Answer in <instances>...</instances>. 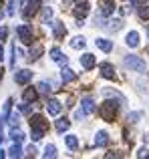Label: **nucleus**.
<instances>
[{
	"mask_svg": "<svg viewBox=\"0 0 149 159\" xmlns=\"http://www.w3.org/2000/svg\"><path fill=\"white\" fill-rule=\"evenodd\" d=\"M117 109H119V103L115 101H105L99 109V115H101L103 121H109V123H113L115 115H117Z\"/></svg>",
	"mask_w": 149,
	"mask_h": 159,
	"instance_id": "nucleus-1",
	"label": "nucleus"
},
{
	"mask_svg": "<svg viewBox=\"0 0 149 159\" xmlns=\"http://www.w3.org/2000/svg\"><path fill=\"white\" fill-rule=\"evenodd\" d=\"M123 62H125V66L131 69V70H137V73H143V70H145V61L135 57V54H127V57L123 58Z\"/></svg>",
	"mask_w": 149,
	"mask_h": 159,
	"instance_id": "nucleus-2",
	"label": "nucleus"
},
{
	"mask_svg": "<svg viewBox=\"0 0 149 159\" xmlns=\"http://www.w3.org/2000/svg\"><path fill=\"white\" fill-rule=\"evenodd\" d=\"M38 8H40V2L38 0H28L26 4H24V10H22V16L24 18H32V16L36 14V12H38Z\"/></svg>",
	"mask_w": 149,
	"mask_h": 159,
	"instance_id": "nucleus-3",
	"label": "nucleus"
},
{
	"mask_svg": "<svg viewBox=\"0 0 149 159\" xmlns=\"http://www.w3.org/2000/svg\"><path fill=\"white\" fill-rule=\"evenodd\" d=\"M16 32H18L20 40H22L24 44H32V30H30V26H26V24H20V26L16 28Z\"/></svg>",
	"mask_w": 149,
	"mask_h": 159,
	"instance_id": "nucleus-4",
	"label": "nucleus"
},
{
	"mask_svg": "<svg viewBox=\"0 0 149 159\" xmlns=\"http://www.w3.org/2000/svg\"><path fill=\"white\" fill-rule=\"evenodd\" d=\"M30 127L36 129V131H47V129H48V123L44 121L43 115H32L30 117Z\"/></svg>",
	"mask_w": 149,
	"mask_h": 159,
	"instance_id": "nucleus-5",
	"label": "nucleus"
},
{
	"mask_svg": "<svg viewBox=\"0 0 149 159\" xmlns=\"http://www.w3.org/2000/svg\"><path fill=\"white\" fill-rule=\"evenodd\" d=\"M73 14L77 16L79 20H83L87 14H89V2H85V0H81V2H77V6L73 8Z\"/></svg>",
	"mask_w": 149,
	"mask_h": 159,
	"instance_id": "nucleus-6",
	"label": "nucleus"
},
{
	"mask_svg": "<svg viewBox=\"0 0 149 159\" xmlns=\"http://www.w3.org/2000/svg\"><path fill=\"white\" fill-rule=\"evenodd\" d=\"M30 79H32V73L28 69H22V70H16L14 73V81L18 83V85H26Z\"/></svg>",
	"mask_w": 149,
	"mask_h": 159,
	"instance_id": "nucleus-7",
	"label": "nucleus"
},
{
	"mask_svg": "<svg viewBox=\"0 0 149 159\" xmlns=\"http://www.w3.org/2000/svg\"><path fill=\"white\" fill-rule=\"evenodd\" d=\"M81 111L85 113V117H87V115H91V113L95 111V101H93L91 97H85V99L81 101Z\"/></svg>",
	"mask_w": 149,
	"mask_h": 159,
	"instance_id": "nucleus-8",
	"label": "nucleus"
},
{
	"mask_svg": "<svg viewBox=\"0 0 149 159\" xmlns=\"http://www.w3.org/2000/svg\"><path fill=\"white\" fill-rule=\"evenodd\" d=\"M99 69H101V75L105 79H115V69H113V65H111V62H101V65H99Z\"/></svg>",
	"mask_w": 149,
	"mask_h": 159,
	"instance_id": "nucleus-9",
	"label": "nucleus"
},
{
	"mask_svg": "<svg viewBox=\"0 0 149 159\" xmlns=\"http://www.w3.org/2000/svg\"><path fill=\"white\" fill-rule=\"evenodd\" d=\"M43 52H44V48H43V44H32L30 47V51H28V58H30V61H36V58H40L43 57Z\"/></svg>",
	"mask_w": 149,
	"mask_h": 159,
	"instance_id": "nucleus-10",
	"label": "nucleus"
},
{
	"mask_svg": "<svg viewBox=\"0 0 149 159\" xmlns=\"http://www.w3.org/2000/svg\"><path fill=\"white\" fill-rule=\"evenodd\" d=\"M47 111H48V115H59V113L63 111V105H61L56 99H51V101L47 103Z\"/></svg>",
	"mask_w": 149,
	"mask_h": 159,
	"instance_id": "nucleus-11",
	"label": "nucleus"
},
{
	"mask_svg": "<svg viewBox=\"0 0 149 159\" xmlns=\"http://www.w3.org/2000/svg\"><path fill=\"white\" fill-rule=\"evenodd\" d=\"M95 62H97V61H95V57H93L91 52H85V54L81 57V65L85 66L87 70H91V69H93V66H95Z\"/></svg>",
	"mask_w": 149,
	"mask_h": 159,
	"instance_id": "nucleus-12",
	"label": "nucleus"
},
{
	"mask_svg": "<svg viewBox=\"0 0 149 159\" xmlns=\"http://www.w3.org/2000/svg\"><path fill=\"white\" fill-rule=\"evenodd\" d=\"M51 26H52V30H55V39H56V40H61L65 34H67V28H65V24H61V22H51Z\"/></svg>",
	"mask_w": 149,
	"mask_h": 159,
	"instance_id": "nucleus-13",
	"label": "nucleus"
},
{
	"mask_svg": "<svg viewBox=\"0 0 149 159\" xmlns=\"http://www.w3.org/2000/svg\"><path fill=\"white\" fill-rule=\"evenodd\" d=\"M113 12H115V2H113V0L101 2V14H103V16H111Z\"/></svg>",
	"mask_w": 149,
	"mask_h": 159,
	"instance_id": "nucleus-14",
	"label": "nucleus"
},
{
	"mask_svg": "<svg viewBox=\"0 0 149 159\" xmlns=\"http://www.w3.org/2000/svg\"><path fill=\"white\" fill-rule=\"evenodd\" d=\"M125 43H127V47H131V48H135V47H139V32H135V30H131L129 34H127V39H125Z\"/></svg>",
	"mask_w": 149,
	"mask_h": 159,
	"instance_id": "nucleus-15",
	"label": "nucleus"
},
{
	"mask_svg": "<svg viewBox=\"0 0 149 159\" xmlns=\"http://www.w3.org/2000/svg\"><path fill=\"white\" fill-rule=\"evenodd\" d=\"M95 44H97L103 52H111V51H113V43L107 40V39H97V40H95Z\"/></svg>",
	"mask_w": 149,
	"mask_h": 159,
	"instance_id": "nucleus-16",
	"label": "nucleus"
},
{
	"mask_svg": "<svg viewBox=\"0 0 149 159\" xmlns=\"http://www.w3.org/2000/svg\"><path fill=\"white\" fill-rule=\"evenodd\" d=\"M107 143H109V135H107L105 131H99L97 137H95V145H97V147H105Z\"/></svg>",
	"mask_w": 149,
	"mask_h": 159,
	"instance_id": "nucleus-17",
	"label": "nucleus"
},
{
	"mask_svg": "<svg viewBox=\"0 0 149 159\" xmlns=\"http://www.w3.org/2000/svg\"><path fill=\"white\" fill-rule=\"evenodd\" d=\"M61 79H63V83H71V81H74V79H77V75H74L71 69L63 66V70H61Z\"/></svg>",
	"mask_w": 149,
	"mask_h": 159,
	"instance_id": "nucleus-18",
	"label": "nucleus"
},
{
	"mask_svg": "<svg viewBox=\"0 0 149 159\" xmlns=\"http://www.w3.org/2000/svg\"><path fill=\"white\" fill-rule=\"evenodd\" d=\"M22 97H24V101H26V103H34V101H36V97H38V93H36V89L28 87V89L24 91V95H22Z\"/></svg>",
	"mask_w": 149,
	"mask_h": 159,
	"instance_id": "nucleus-19",
	"label": "nucleus"
},
{
	"mask_svg": "<svg viewBox=\"0 0 149 159\" xmlns=\"http://www.w3.org/2000/svg\"><path fill=\"white\" fill-rule=\"evenodd\" d=\"M51 57L55 62H61V65H67V57H63V52L59 51V48H52L51 51Z\"/></svg>",
	"mask_w": 149,
	"mask_h": 159,
	"instance_id": "nucleus-20",
	"label": "nucleus"
},
{
	"mask_svg": "<svg viewBox=\"0 0 149 159\" xmlns=\"http://www.w3.org/2000/svg\"><path fill=\"white\" fill-rule=\"evenodd\" d=\"M8 157H14V159H18V157H22V149H20V143H14L10 149H8V153H6Z\"/></svg>",
	"mask_w": 149,
	"mask_h": 159,
	"instance_id": "nucleus-21",
	"label": "nucleus"
},
{
	"mask_svg": "<svg viewBox=\"0 0 149 159\" xmlns=\"http://www.w3.org/2000/svg\"><path fill=\"white\" fill-rule=\"evenodd\" d=\"M69 127H71V121H69L67 117H65V119H59V121H56V131H59V133H65Z\"/></svg>",
	"mask_w": 149,
	"mask_h": 159,
	"instance_id": "nucleus-22",
	"label": "nucleus"
},
{
	"mask_svg": "<svg viewBox=\"0 0 149 159\" xmlns=\"http://www.w3.org/2000/svg\"><path fill=\"white\" fill-rule=\"evenodd\" d=\"M103 95L105 97H115L119 103H125V97H123L121 93H117V91H111V89H103Z\"/></svg>",
	"mask_w": 149,
	"mask_h": 159,
	"instance_id": "nucleus-23",
	"label": "nucleus"
},
{
	"mask_svg": "<svg viewBox=\"0 0 149 159\" xmlns=\"http://www.w3.org/2000/svg\"><path fill=\"white\" fill-rule=\"evenodd\" d=\"M137 14L141 20H149V4H141V6L137 8Z\"/></svg>",
	"mask_w": 149,
	"mask_h": 159,
	"instance_id": "nucleus-24",
	"label": "nucleus"
},
{
	"mask_svg": "<svg viewBox=\"0 0 149 159\" xmlns=\"http://www.w3.org/2000/svg\"><path fill=\"white\" fill-rule=\"evenodd\" d=\"M10 137H12V141H14V143H22V141H24V135L18 131V127H12Z\"/></svg>",
	"mask_w": 149,
	"mask_h": 159,
	"instance_id": "nucleus-25",
	"label": "nucleus"
},
{
	"mask_svg": "<svg viewBox=\"0 0 149 159\" xmlns=\"http://www.w3.org/2000/svg\"><path fill=\"white\" fill-rule=\"evenodd\" d=\"M43 157H47V159H55V157H56V147H55V145H47V147H44Z\"/></svg>",
	"mask_w": 149,
	"mask_h": 159,
	"instance_id": "nucleus-26",
	"label": "nucleus"
},
{
	"mask_svg": "<svg viewBox=\"0 0 149 159\" xmlns=\"http://www.w3.org/2000/svg\"><path fill=\"white\" fill-rule=\"evenodd\" d=\"M65 141H67V147H69V149H77V147H79L77 135H67V137H65Z\"/></svg>",
	"mask_w": 149,
	"mask_h": 159,
	"instance_id": "nucleus-27",
	"label": "nucleus"
},
{
	"mask_svg": "<svg viewBox=\"0 0 149 159\" xmlns=\"http://www.w3.org/2000/svg\"><path fill=\"white\" fill-rule=\"evenodd\" d=\"M85 39H83V36H74V39L71 40V47L73 48H85Z\"/></svg>",
	"mask_w": 149,
	"mask_h": 159,
	"instance_id": "nucleus-28",
	"label": "nucleus"
},
{
	"mask_svg": "<svg viewBox=\"0 0 149 159\" xmlns=\"http://www.w3.org/2000/svg\"><path fill=\"white\" fill-rule=\"evenodd\" d=\"M40 18H43V22H48V20L52 18V8H51V6L43 8V12H40Z\"/></svg>",
	"mask_w": 149,
	"mask_h": 159,
	"instance_id": "nucleus-29",
	"label": "nucleus"
},
{
	"mask_svg": "<svg viewBox=\"0 0 149 159\" xmlns=\"http://www.w3.org/2000/svg\"><path fill=\"white\" fill-rule=\"evenodd\" d=\"M8 121H10V127H18L20 115H18V113H12V111H10V115H8Z\"/></svg>",
	"mask_w": 149,
	"mask_h": 159,
	"instance_id": "nucleus-30",
	"label": "nucleus"
},
{
	"mask_svg": "<svg viewBox=\"0 0 149 159\" xmlns=\"http://www.w3.org/2000/svg\"><path fill=\"white\" fill-rule=\"evenodd\" d=\"M36 89H38V91H40V93H47V95H48V93H51V91H52V89H51V85H48V83H47V81H43V83H38V87H36Z\"/></svg>",
	"mask_w": 149,
	"mask_h": 159,
	"instance_id": "nucleus-31",
	"label": "nucleus"
},
{
	"mask_svg": "<svg viewBox=\"0 0 149 159\" xmlns=\"http://www.w3.org/2000/svg\"><path fill=\"white\" fill-rule=\"evenodd\" d=\"M121 26H123L121 20H111V22H109V30H119Z\"/></svg>",
	"mask_w": 149,
	"mask_h": 159,
	"instance_id": "nucleus-32",
	"label": "nucleus"
},
{
	"mask_svg": "<svg viewBox=\"0 0 149 159\" xmlns=\"http://www.w3.org/2000/svg\"><path fill=\"white\" fill-rule=\"evenodd\" d=\"M139 119H141V113H129L127 115V121H131V123H137Z\"/></svg>",
	"mask_w": 149,
	"mask_h": 159,
	"instance_id": "nucleus-33",
	"label": "nucleus"
},
{
	"mask_svg": "<svg viewBox=\"0 0 149 159\" xmlns=\"http://www.w3.org/2000/svg\"><path fill=\"white\" fill-rule=\"evenodd\" d=\"M44 137V131H36V129H32V139L34 141H40Z\"/></svg>",
	"mask_w": 149,
	"mask_h": 159,
	"instance_id": "nucleus-34",
	"label": "nucleus"
},
{
	"mask_svg": "<svg viewBox=\"0 0 149 159\" xmlns=\"http://www.w3.org/2000/svg\"><path fill=\"white\" fill-rule=\"evenodd\" d=\"M137 157H139V159H143V157H149V151H147L145 147H143V149H139V151H137Z\"/></svg>",
	"mask_w": 149,
	"mask_h": 159,
	"instance_id": "nucleus-35",
	"label": "nucleus"
},
{
	"mask_svg": "<svg viewBox=\"0 0 149 159\" xmlns=\"http://www.w3.org/2000/svg\"><path fill=\"white\" fill-rule=\"evenodd\" d=\"M14 14V0H8V16Z\"/></svg>",
	"mask_w": 149,
	"mask_h": 159,
	"instance_id": "nucleus-36",
	"label": "nucleus"
},
{
	"mask_svg": "<svg viewBox=\"0 0 149 159\" xmlns=\"http://www.w3.org/2000/svg\"><path fill=\"white\" fill-rule=\"evenodd\" d=\"M6 34H8V30H6V26H0V43H2L4 39H6Z\"/></svg>",
	"mask_w": 149,
	"mask_h": 159,
	"instance_id": "nucleus-37",
	"label": "nucleus"
},
{
	"mask_svg": "<svg viewBox=\"0 0 149 159\" xmlns=\"http://www.w3.org/2000/svg\"><path fill=\"white\" fill-rule=\"evenodd\" d=\"M20 113H30V105L24 101V105H20Z\"/></svg>",
	"mask_w": 149,
	"mask_h": 159,
	"instance_id": "nucleus-38",
	"label": "nucleus"
},
{
	"mask_svg": "<svg viewBox=\"0 0 149 159\" xmlns=\"http://www.w3.org/2000/svg\"><path fill=\"white\" fill-rule=\"evenodd\" d=\"M26 155H30V157H34V155H36V147H32V145H30V147H28V149H26Z\"/></svg>",
	"mask_w": 149,
	"mask_h": 159,
	"instance_id": "nucleus-39",
	"label": "nucleus"
},
{
	"mask_svg": "<svg viewBox=\"0 0 149 159\" xmlns=\"http://www.w3.org/2000/svg\"><path fill=\"white\" fill-rule=\"evenodd\" d=\"M141 2H143V0H131V4H133V6H141Z\"/></svg>",
	"mask_w": 149,
	"mask_h": 159,
	"instance_id": "nucleus-40",
	"label": "nucleus"
},
{
	"mask_svg": "<svg viewBox=\"0 0 149 159\" xmlns=\"http://www.w3.org/2000/svg\"><path fill=\"white\" fill-rule=\"evenodd\" d=\"M4 58V48H2V44H0V61Z\"/></svg>",
	"mask_w": 149,
	"mask_h": 159,
	"instance_id": "nucleus-41",
	"label": "nucleus"
},
{
	"mask_svg": "<svg viewBox=\"0 0 149 159\" xmlns=\"http://www.w3.org/2000/svg\"><path fill=\"white\" fill-rule=\"evenodd\" d=\"M145 143H149V133H147V135H145Z\"/></svg>",
	"mask_w": 149,
	"mask_h": 159,
	"instance_id": "nucleus-42",
	"label": "nucleus"
},
{
	"mask_svg": "<svg viewBox=\"0 0 149 159\" xmlns=\"http://www.w3.org/2000/svg\"><path fill=\"white\" fill-rule=\"evenodd\" d=\"M147 36H149V26H147Z\"/></svg>",
	"mask_w": 149,
	"mask_h": 159,
	"instance_id": "nucleus-43",
	"label": "nucleus"
},
{
	"mask_svg": "<svg viewBox=\"0 0 149 159\" xmlns=\"http://www.w3.org/2000/svg\"><path fill=\"white\" fill-rule=\"evenodd\" d=\"M101 2H107V0H101Z\"/></svg>",
	"mask_w": 149,
	"mask_h": 159,
	"instance_id": "nucleus-44",
	"label": "nucleus"
}]
</instances>
